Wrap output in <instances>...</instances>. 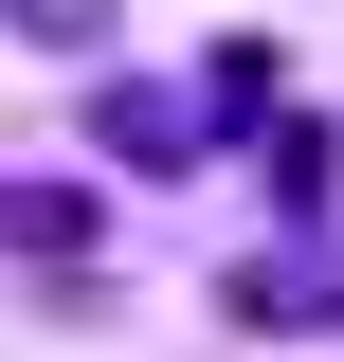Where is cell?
Here are the masks:
<instances>
[{
	"instance_id": "1",
	"label": "cell",
	"mask_w": 344,
	"mask_h": 362,
	"mask_svg": "<svg viewBox=\"0 0 344 362\" xmlns=\"http://www.w3.org/2000/svg\"><path fill=\"white\" fill-rule=\"evenodd\" d=\"M217 308L254 326V344H272V326L308 344V326H344V254H326V235H290V254H236V272H217Z\"/></svg>"
},
{
	"instance_id": "2",
	"label": "cell",
	"mask_w": 344,
	"mask_h": 362,
	"mask_svg": "<svg viewBox=\"0 0 344 362\" xmlns=\"http://www.w3.org/2000/svg\"><path fill=\"white\" fill-rule=\"evenodd\" d=\"M91 163L181 181V163H217V145H200V109H181V90H91Z\"/></svg>"
},
{
	"instance_id": "3",
	"label": "cell",
	"mask_w": 344,
	"mask_h": 362,
	"mask_svg": "<svg viewBox=\"0 0 344 362\" xmlns=\"http://www.w3.org/2000/svg\"><path fill=\"white\" fill-rule=\"evenodd\" d=\"M109 18L127 0H0V37H37V54H109Z\"/></svg>"
}]
</instances>
